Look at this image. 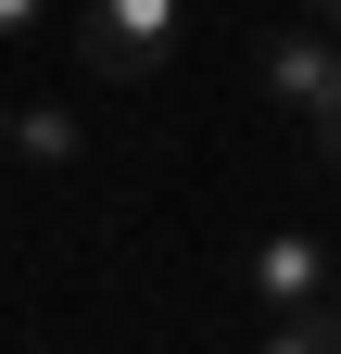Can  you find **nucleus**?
Returning <instances> with one entry per match:
<instances>
[{
	"mask_svg": "<svg viewBox=\"0 0 341 354\" xmlns=\"http://www.w3.org/2000/svg\"><path fill=\"white\" fill-rule=\"evenodd\" d=\"M38 13H51V0H0V38H26V26H38Z\"/></svg>",
	"mask_w": 341,
	"mask_h": 354,
	"instance_id": "7",
	"label": "nucleus"
},
{
	"mask_svg": "<svg viewBox=\"0 0 341 354\" xmlns=\"http://www.w3.org/2000/svg\"><path fill=\"white\" fill-rule=\"evenodd\" d=\"M316 329H329V354H341V304H329V317H316Z\"/></svg>",
	"mask_w": 341,
	"mask_h": 354,
	"instance_id": "9",
	"label": "nucleus"
},
{
	"mask_svg": "<svg viewBox=\"0 0 341 354\" xmlns=\"http://www.w3.org/2000/svg\"><path fill=\"white\" fill-rule=\"evenodd\" d=\"M0 152H13V114H0Z\"/></svg>",
	"mask_w": 341,
	"mask_h": 354,
	"instance_id": "10",
	"label": "nucleus"
},
{
	"mask_svg": "<svg viewBox=\"0 0 341 354\" xmlns=\"http://www.w3.org/2000/svg\"><path fill=\"white\" fill-rule=\"evenodd\" d=\"M304 13H316V26H341V0H304Z\"/></svg>",
	"mask_w": 341,
	"mask_h": 354,
	"instance_id": "8",
	"label": "nucleus"
},
{
	"mask_svg": "<svg viewBox=\"0 0 341 354\" xmlns=\"http://www.w3.org/2000/svg\"><path fill=\"white\" fill-rule=\"evenodd\" d=\"M329 76H341V26H278V38H266V88H278L291 114H316Z\"/></svg>",
	"mask_w": 341,
	"mask_h": 354,
	"instance_id": "3",
	"label": "nucleus"
},
{
	"mask_svg": "<svg viewBox=\"0 0 341 354\" xmlns=\"http://www.w3.org/2000/svg\"><path fill=\"white\" fill-rule=\"evenodd\" d=\"M240 279H253L266 317H329V241H304V228H266L240 253Z\"/></svg>",
	"mask_w": 341,
	"mask_h": 354,
	"instance_id": "2",
	"label": "nucleus"
},
{
	"mask_svg": "<svg viewBox=\"0 0 341 354\" xmlns=\"http://www.w3.org/2000/svg\"><path fill=\"white\" fill-rule=\"evenodd\" d=\"M76 51H89V76H164L177 64V0H89Z\"/></svg>",
	"mask_w": 341,
	"mask_h": 354,
	"instance_id": "1",
	"label": "nucleus"
},
{
	"mask_svg": "<svg viewBox=\"0 0 341 354\" xmlns=\"http://www.w3.org/2000/svg\"><path fill=\"white\" fill-rule=\"evenodd\" d=\"M304 127H316V152H329V165H341V76H329V102H316V114H304Z\"/></svg>",
	"mask_w": 341,
	"mask_h": 354,
	"instance_id": "5",
	"label": "nucleus"
},
{
	"mask_svg": "<svg viewBox=\"0 0 341 354\" xmlns=\"http://www.w3.org/2000/svg\"><path fill=\"white\" fill-rule=\"evenodd\" d=\"M13 152H26V165H76V114H51V102L13 114Z\"/></svg>",
	"mask_w": 341,
	"mask_h": 354,
	"instance_id": "4",
	"label": "nucleus"
},
{
	"mask_svg": "<svg viewBox=\"0 0 341 354\" xmlns=\"http://www.w3.org/2000/svg\"><path fill=\"white\" fill-rule=\"evenodd\" d=\"M266 354H329V329H316V317H278V342H266Z\"/></svg>",
	"mask_w": 341,
	"mask_h": 354,
	"instance_id": "6",
	"label": "nucleus"
}]
</instances>
